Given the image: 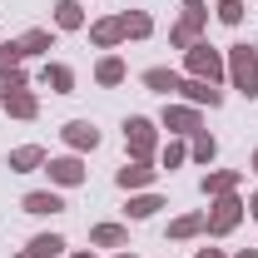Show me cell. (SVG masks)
<instances>
[{
	"label": "cell",
	"instance_id": "obj_1",
	"mask_svg": "<svg viewBox=\"0 0 258 258\" xmlns=\"http://www.w3.org/2000/svg\"><path fill=\"white\" fill-rule=\"evenodd\" d=\"M224 60H228V85L243 99H258V45H228Z\"/></svg>",
	"mask_w": 258,
	"mask_h": 258
},
{
	"label": "cell",
	"instance_id": "obj_2",
	"mask_svg": "<svg viewBox=\"0 0 258 258\" xmlns=\"http://www.w3.org/2000/svg\"><path fill=\"white\" fill-rule=\"evenodd\" d=\"M243 219H248V204H243L238 194H219V199H209V209H204V224H209L204 233H209V238H228Z\"/></svg>",
	"mask_w": 258,
	"mask_h": 258
},
{
	"label": "cell",
	"instance_id": "obj_3",
	"mask_svg": "<svg viewBox=\"0 0 258 258\" xmlns=\"http://www.w3.org/2000/svg\"><path fill=\"white\" fill-rule=\"evenodd\" d=\"M204 30H209V5H204V0H184V5H179V20L169 25V50L199 45Z\"/></svg>",
	"mask_w": 258,
	"mask_h": 258
},
{
	"label": "cell",
	"instance_id": "obj_4",
	"mask_svg": "<svg viewBox=\"0 0 258 258\" xmlns=\"http://www.w3.org/2000/svg\"><path fill=\"white\" fill-rule=\"evenodd\" d=\"M184 75H189V80H209V85H224V80H228L224 50H214L209 40L189 45V50H184Z\"/></svg>",
	"mask_w": 258,
	"mask_h": 258
},
{
	"label": "cell",
	"instance_id": "obj_5",
	"mask_svg": "<svg viewBox=\"0 0 258 258\" xmlns=\"http://www.w3.org/2000/svg\"><path fill=\"white\" fill-rule=\"evenodd\" d=\"M124 144H129V159H154L159 149V124L149 114H129L124 119Z\"/></svg>",
	"mask_w": 258,
	"mask_h": 258
},
{
	"label": "cell",
	"instance_id": "obj_6",
	"mask_svg": "<svg viewBox=\"0 0 258 258\" xmlns=\"http://www.w3.org/2000/svg\"><path fill=\"white\" fill-rule=\"evenodd\" d=\"M45 174H50V184H55V189H80V184L90 179L85 154H60V159H45Z\"/></svg>",
	"mask_w": 258,
	"mask_h": 258
},
{
	"label": "cell",
	"instance_id": "obj_7",
	"mask_svg": "<svg viewBox=\"0 0 258 258\" xmlns=\"http://www.w3.org/2000/svg\"><path fill=\"white\" fill-rule=\"evenodd\" d=\"M159 129H169L174 139H189V134H199L204 129V114L194 109V104H164V114H159Z\"/></svg>",
	"mask_w": 258,
	"mask_h": 258
},
{
	"label": "cell",
	"instance_id": "obj_8",
	"mask_svg": "<svg viewBox=\"0 0 258 258\" xmlns=\"http://www.w3.org/2000/svg\"><path fill=\"white\" fill-rule=\"evenodd\" d=\"M60 139L70 144V154H95L99 149V129L90 124V119H70V124L60 129Z\"/></svg>",
	"mask_w": 258,
	"mask_h": 258
},
{
	"label": "cell",
	"instance_id": "obj_9",
	"mask_svg": "<svg viewBox=\"0 0 258 258\" xmlns=\"http://www.w3.org/2000/svg\"><path fill=\"white\" fill-rule=\"evenodd\" d=\"M154 179H159V169H154V159H129L124 169L114 174V184H119L124 194H134V189H149Z\"/></svg>",
	"mask_w": 258,
	"mask_h": 258
},
{
	"label": "cell",
	"instance_id": "obj_10",
	"mask_svg": "<svg viewBox=\"0 0 258 258\" xmlns=\"http://www.w3.org/2000/svg\"><path fill=\"white\" fill-rule=\"evenodd\" d=\"M179 95H184V104H194V109H204V104L219 109V104H224V90H219V85H209V80H189V75H184Z\"/></svg>",
	"mask_w": 258,
	"mask_h": 258
},
{
	"label": "cell",
	"instance_id": "obj_11",
	"mask_svg": "<svg viewBox=\"0 0 258 258\" xmlns=\"http://www.w3.org/2000/svg\"><path fill=\"white\" fill-rule=\"evenodd\" d=\"M20 209L35 214V219H50V214H64V194L60 189H30L20 199Z\"/></svg>",
	"mask_w": 258,
	"mask_h": 258
},
{
	"label": "cell",
	"instance_id": "obj_12",
	"mask_svg": "<svg viewBox=\"0 0 258 258\" xmlns=\"http://www.w3.org/2000/svg\"><path fill=\"white\" fill-rule=\"evenodd\" d=\"M179 85H184V75L169 70V64H149V70H144V90H154V95H164V99L179 95Z\"/></svg>",
	"mask_w": 258,
	"mask_h": 258
},
{
	"label": "cell",
	"instance_id": "obj_13",
	"mask_svg": "<svg viewBox=\"0 0 258 258\" xmlns=\"http://www.w3.org/2000/svg\"><path fill=\"white\" fill-rule=\"evenodd\" d=\"M90 45H95V50H119V45H124V25H119V15L95 20V25H90Z\"/></svg>",
	"mask_w": 258,
	"mask_h": 258
},
{
	"label": "cell",
	"instance_id": "obj_14",
	"mask_svg": "<svg viewBox=\"0 0 258 258\" xmlns=\"http://www.w3.org/2000/svg\"><path fill=\"white\" fill-rule=\"evenodd\" d=\"M243 184V169H214V174H204V199H219V194H238Z\"/></svg>",
	"mask_w": 258,
	"mask_h": 258
},
{
	"label": "cell",
	"instance_id": "obj_15",
	"mask_svg": "<svg viewBox=\"0 0 258 258\" xmlns=\"http://www.w3.org/2000/svg\"><path fill=\"white\" fill-rule=\"evenodd\" d=\"M45 159H50V154H45L40 144H20V149H10L5 169H10V174H35V169H45Z\"/></svg>",
	"mask_w": 258,
	"mask_h": 258
},
{
	"label": "cell",
	"instance_id": "obj_16",
	"mask_svg": "<svg viewBox=\"0 0 258 258\" xmlns=\"http://www.w3.org/2000/svg\"><path fill=\"white\" fill-rule=\"evenodd\" d=\"M40 85H45V90H55V95H75V70H70V64H60V60H45Z\"/></svg>",
	"mask_w": 258,
	"mask_h": 258
},
{
	"label": "cell",
	"instance_id": "obj_17",
	"mask_svg": "<svg viewBox=\"0 0 258 258\" xmlns=\"http://www.w3.org/2000/svg\"><path fill=\"white\" fill-rule=\"evenodd\" d=\"M0 109H5L10 119H35V114H40V99H35V90H10V95L0 99Z\"/></svg>",
	"mask_w": 258,
	"mask_h": 258
},
{
	"label": "cell",
	"instance_id": "obj_18",
	"mask_svg": "<svg viewBox=\"0 0 258 258\" xmlns=\"http://www.w3.org/2000/svg\"><path fill=\"white\" fill-rule=\"evenodd\" d=\"M90 248H129V228L124 224H95L90 228Z\"/></svg>",
	"mask_w": 258,
	"mask_h": 258
},
{
	"label": "cell",
	"instance_id": "obj_19",
	"mask_svg": "<svg viewBox=\"0 0 258 258\" xmlns=\"http://www.w3.org/2000/svg\"><path fill=\"white\" fill-rule=\"evenodd\" d=\"M124 80H129V64L119 60V55H99V64H95V85L114 90V85H124Z\"/></svg>",
	"mask_w": 258,
	"mask_h": 258
},
{
	"label": "cell",
	"instance_id": "obj_20",
	"mask_svg": "<svg viewBox=\"0 0 258 258\" xmlns=\"http://www.w3.org/2000/svg\"><path fill=\"white\" fill-rule=\"evenodd\" d=\"M159 209H164V194H129V204H124V219L144 224V219H154Z\"/></svg>",
	"mask_w": 258,
	"mask_h": 258
},
{
	"label": "cell",
	"instance_id": "obj_21",
	"mask_svg": "<svg viewBox=\"0 0 258 258\" xmlns=\"http://www.w3.org/2000/svg\"><path fill=\"white\" fill-rule=\"evenodd\" d=\"M204 209H194V214H179V219H174V224H169V238H174V243H189V238H199V233H204Z\"/></svg>",
	"mask_w": 258,
	"mask_h": 258
},
{
	"label": "cell",
	"instance_id": "obj_22",
	"mask_svg": "<svg viewBox=\"0 0 258 258\" xmlns=\"http://www.w3.org/2000/svg\"><path fill=\"white\" fill-rule=\"evenodd\" d=\"M15 45H20L25 60H30V55H50V50H55V30H40V25H35V30H25Z\"/></svg>",
	"mask_w": 258,
	"mask_h": 258
},
{
	"label": "cell",
	"instance_id": "obj_23",
	"mask_svg": "<svg viewBox=\"0 0 258 258\" xmlns=\"http://www.w3.org/2000/svg\"><path fill=\"white\" fill-rule=\"evenodd\" d=\"M55 30H85V5L80 0H55Z\"/></svg>",
	"mask_w": 258,
	"mask_h": 258
},
{
	"label": "cell",
	"instance_id": "obj_24",
	"mask_svg": "<svg viewBox=\"0 0 258 258\" xmlns=\"http://www.w3.org/2000/svg\"><path fill=\"white\" fill-rule=\"evenodd\" d=\"M189 159H194V164H214V159H219V139H214L209 129L189 134Z\"/></svg>",
	"mask_w": 258,
	"mask_h": 258
},
{
	"label": "cell",
	"instance_id": "obj_25",
	"mask_svg": "<svg viewBox=\"0 0 258 258\" xmlns=\"http://www.w3.org/2000/svg\"><path fill=\"white\" fill-rule=\"evenodd\" d=\"M119 25H124V40H149V35H154L149 10H124V15H119Z\"/></svg>",
	"mask_w": 258,
	"mask_h": 258
},
{
	"label": "cell",
	"instance_id": "obj_26",
	"mask_svg": "<svg viewBox=\"0 0 258 258\" xmlns=\"http://www.w3.org/2000/svg\"><path fill=\"white\" fill-rule=\"evenodd\" d=\"M25 248H30L35 258H60L64 248H70V243H64L60 233H35V238H30V243H25Z\"/></svg>",
	"mask_w": 258,
	"mask_h": 258
},
{
	"label": "cell",
	"instance_id": "obj_27",
	"mask_svg": "<svg viewBox=\"0 0 258 258\" xmlns=\"http://www.w3.org/2000/svg\"><path fill=\"white\" fill-rule=\"evenodd\" d=\"M184 159H189V144L169 134V144H164V149H159V174H164V169L174 174V169H179V164H184Z\"/></svg>",
	"mask_w": 258,
	"mask_h": 258
},
{
	"label": "cell",
	"instance_id": "obj_28",
	"mask_svg": "<svg viewBox=\"0 0 258 258\" xmlns=\"http://www.w3.org/2000/svg\"><path fill=\"white\" fill-rule=\"evenodd\" d=\"M243 10H248L243 0H219V5H214V20H219V25H243Z\"/></svg>",
	"mask_w": 258,
	"mask_h": 258
},
{
	"label": "cell",
	"instance_id": "obj_29",
	"mask_svg": "<svg viewBox=\"0 0 258 258\" xmlns=\"http://www.w3.org/2000/svg\"><path fill=\"white\" fill-rule=\"evenodd\" d=\"M20 60H25V55H20V45H15V40H5V45H0V75H5V70H20Z\"/></svg>",
	"mask_w": 258,
	"mask_h": 258
},
{
	"label": "cell",
	"instance_id": "obj_30",
	"mask_svg": "<svg viewBox=\"0 0 258 258\" xmlns=\"http://www.w3.org/2000/svg\"><path fill=\"white\" fill-rule=\"evenodd\" d=\"M194 258H228L224 248H194Z\"/></svg>",
	"mask_w": 258,
	"mask_h": 258
},
{
	"label": "cell",
	"instance_id": "obj_31",
	"mask_svg": "<svg viewBox=\"0 0 258 258\" xmlns=\"http://www.w3.org/2000/svg\"><path fill=\"white\" fill-rule=\"evenodd\" d=\"M248 219H258V194H248Z\"/></svg>",
	"mask_w": 258,
	"mask_h": 258
},
{
	"label": "cell",
	"instance_id": "obj_32",
	"mask_svg": "<svg viewBox=\"0 0 258 258\" xmlns=\"http://www.w3.org/2000/svg\"><path fill=\"white\" fill-rule=\"evenodd\" d=\"M233 258H258V248H238V253H233Z\"/></svg>",
	"mask_w": 258,
	"mask_h": 258
},
{
	"label": "cell",
	"instance_id": "obj_33",
	"mask_svg": "<svg viewBox=\"0 0 258 258\" xmlns=\"http://www.w3.org/2000/svg\"><path fill=\"white\" fill-rule=\"evenodd\" d=\"M70 258H95V248H80V253H70Z\"/></svg>",
	"mask_w": 258,
	"mask_h": 258
},
{
	"label": "cell",
	"instance_id": "obj_34",
	"mask_svg": "<svg viewBox=\"0 0 258 258\" xmlns=\"http://www.w3.org/2000/svg\"><path fill=\"white\" fill-rule=\"evenodd\" d=\"M10 258H35V253H30V248H20V253H10Z\"/></svg>",
	"mask_w": 258,
	"mask_h": 258
},
{
	"label": "cell",
	"instance_id": "obj_35",
	"mask_svg": "<svg viewBox=\"0 0 258 258\" xmlns=\"http://www.w3.org/2000/svg\"><path fill=\"white\" fill-rule=\"evenodd\" d=\"M114 258H134V253H129V248H119V253H114Z\"/></svg>",
	"mask_w": 258,
	"mask_h": 258
},
{
	"label": "cell",
	"instance_id": "obj_36",
	"mask_svg": "<svg viewBox=\"0 0 258 258\" xmlns=\"http://www.w3.org/2000/svg\"><path fill=\"white\" fill-rule=\"evenodd\" d=\"M248 164H253V174H258V149H253V159H248Z\"/></svg>",
	"mask_w": 258,
	"mask_h": 258
},
{
	"label": "cell",
	"instance_id": "obj_37",
	"mask_svg": "<svg viewBox=\"0 0 258 258\" xmlns=\"http://www.w3.org/2000/svg\"><path fill=\"white\" fill-rule=\"evenodd\" d=\"M0 99H5V85H0Z\"/></svg>",
	"mask_w": 258,
	"mask_h": 258
}]
</instances>
